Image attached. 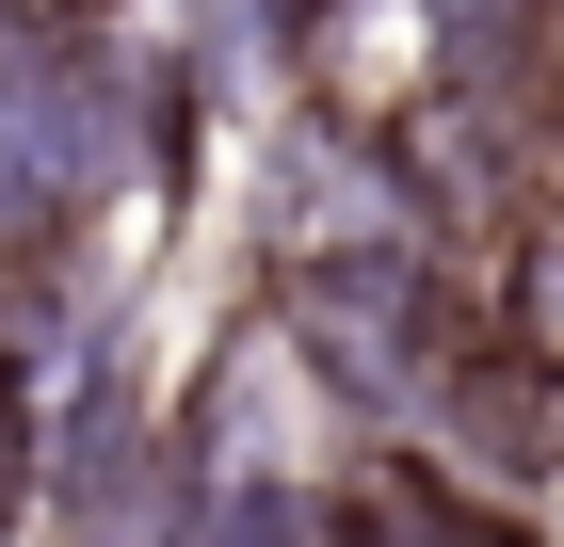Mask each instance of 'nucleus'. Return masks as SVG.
I'll return each instance as SVG.
<instances>
[{
	"label": "nucleus",
	"instance_id": "1",
	"mask_svg": "<svg viewBox=\"0 0 564 547\" xmlns=\"http://www.w3.org/2000/svg\"><path fill=\"white\" fill-rule=\"evenodd\" d=\"M274 338L306 354V386L339 403L355 451H403L435 419V386L484 354V274H468V242H420V226L291 242L274 258Z\"/></svg>",
	"mask_w": 564,
	"mask_h": 547
},
{
	"label": "nucleus",
	"instance_id": "2",
	"mask_svg": "<svg viewBox=\"0 0 564 547\" xmlns=\"http://www.w3.org/2000/svg\"><path fill=\"white\" fill-rule=\"evenodd\" d=\"M403 451H435L452 483H484V500H517V515H532V500L564 483V386L532 371V354H517L500 322H484V354H468L452 386H435V419L403 435Z\"/></svg>",
	"mask_w": 564,
	"mask_h": 547
},
{
	"label": "nucleus",
	"instance_id": "3",
	"mask_svg": "<svg viewBox=\"0 0 564 547\" xmlns=\"http://www.w3.org/2000/svg\"><path fill=\"white\" fill-rule=\"evenodd\" d=\"M339 532L355 547H532V515L484 500V483H452L435 451H355L339 467Z\"/></svg>",
	"mask_w": 564,
	"mask_h": 547
},
{
	"label": "nucleus",
	"instance_id": "4",
	"mask_svg": "<svg viewBox=\"0 0 564 547\" xmlns=\"http://www.w3.org/2000/svg\"><path fill=\"white\" fill-rule=\"evenodd\" d=\"M484 322H500V338L532 354V371L564 386V177L532 194L517 226H500V258H484Z\"/></svg>",
	"mask_w": 564,
	"mask_h": 547
},
{
	"label": "nucleus",
	"instance_id": "5",
	"mask_svg": "<svg viewBox=\"0 0 564 547\" xmlns=\"http://www.w3.org/2000/svg\"><path fill=\"white\" fill-rule=\"evenodd\" d=\"M33 515H48V403L0 386V547H33Z\"/></svg>",
	"mask_w": 564,
	"mask_h": 547
},
{
	"label": "nucleus",
	"instance_id": "6",
	"mask_svg": "<svg viewBox=\"0 0 564 547\" xmlns=\"http://www.w3.org/2000/svg\"><path fill=\"white\" fill-rule=\"evenodd\" d=\"M17 291H33V258H0V386H33V354H17Z\"/></svg>",
	"mask_w": 564,
	"mask_h": 547
},
{
	"label": "nucleus",
	"instance_id": "7",
	"mask_svg": "<svg viewBox=\"0 0 564 547\" xmlns=\"http://www.w3.org/2000/svg\"><path fill=\"white\" fill-rule=\"evenodd\" d=\"M48 17H65V33H97V17H113V0H48Z\"/></svg>",
	"mask_w": 564,
	"mask_h": 547
}]
</instances>
